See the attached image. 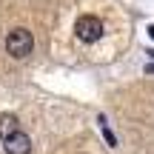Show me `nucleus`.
Returning <instances> with one entry per match:
<instances>
[{
    "label": "nucleus",
    "instance_id": "7",
    "mask_svg": "<svg viewBox=\"0 0 154 154\" xmlns=\"http://www.w3.org/2000/svg\"><path fill=\"white\" fill-rule=\"evenodd\" d=\"M149 37L154 40V23H151V26H149Z\"/></svg>",
    "mask_w": 154,
    "mask_h": 154
},
{
    "label": "nucleus",
    "instance_id": "4",
    "mask_svg": "<svg viewBox=\"0 0 154 154\" xmlns=\"http://www.w3.org/2000/svg\"><path fill=\"white\" fill-rule=\"evenodd\" d=\"M14 131H20V120H17L14 114H3L0 117V140L11 137Z\"/></svg>",
    "mask_w": 154,
    "mask_h": 154
},
{
    "label": "nucleus",
    "instance_id": "1",
    "mask_svg": "<svg viewBox=\"0 0 154 154\" xmlns=\"http://www.w3.org/2000/svg\"><path fill=\"white\" fill-rule=\"evenodd\" d=\"M32 49H34L32 32H26V29H14V32H9V37H6V51H9L11 57L23 60V57L32 54Z\"/></svg>",
    "mask_w": 154,
    "mask_h": 154
},
{
    "label": "nucleus",
    "instance_id": "3",
    "mask_svg": "<svg viewBox=\"0 0 154 154\" xmlns=\"http://www.w3.org/2000/svg\"><path fill=\"white\" fill-rule=\"evenodd\" d=\"M6 154H32V137L26 131H14L11 137L3 140Z\"/></svg>",
    "mask_w": 154,
    "mask_h": 154
},
{
    "label": "nucleus",
    "instance_id": "6",
    "mask_svg": "<svg viewBox=\"0 0 154 154\" xmlns=\"http://www.w3.org/2000/svg\"><path fill=\"white\" fill-rule=\"evenodd\" d=\"M146 72H149V74H154V63H149V66H146Z\"/></svg>",
    "mask_w": 154,
    "mask_h": 154
},
{
    "label": "nucleus",
    "instance_id": "5",
    "mask_svg": "<svg viewBox=\"0 0 154 154\" xmlns=\"http://www.w3.org/2000/svg\"><path fill=\"white\" fill-rule=\"evenodd\" d=\"M97 123H100V131H103L106 143H109V146H117V140H114V134H111V128H109V123H106V117H97Z\"/></svg>",
    "mask_w": 154,
    "mask_h": 154
},
{
    "label": "nucleus",
    "instance_id": "2",
    "mask_svg": "<svg viewBox=\"0 0 154 154\" xmlns=\"http://www.w3.org/2000/svg\"><path fill=\"white\" fill-rule=\"evenodd\" d=\"M74 32H77V37H80L83 43H97V40L103 37V23L94 14H80L77 23H74Z\"/></svg>",
    "mask_w": 154,
    "mask_h": 154
}]
</instances>
